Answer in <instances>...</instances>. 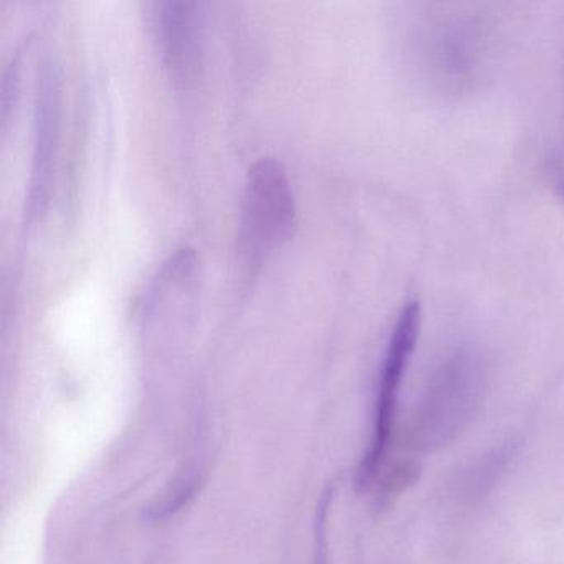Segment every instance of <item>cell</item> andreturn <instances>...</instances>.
<instances>
[{"label":"cell","instance_id":"2","mask_svg":"<svg viewBox=\"0 0 564 564\" xmlns=\"http://www.w3.org/2000/svg\"><path fill=\"white\" fill-rule=\"evenodd\" d=\"M419 328H421V303L419 300L411 299L405 302L399 313L398 322H395L388 348H386L384 359H382L372 434L369 438L368 451L359 465L358 477H356V481L361 488H368L375 484L388 460L389 448H391L392 437H394L395 414H398L402 379H404L405 369H408L415 343H417Z\"/></svg>","mask_w":564,"mask_h":564},{"label":"cell","instance_id":"1","mask_svg":"<svg viewBox=\"0 0 564 564\" xmlns=\"http://www.w3.org/2000/svg\"><path fill=\"white\" fill-rule=\"evenodd\" d=\"M485 368L480 356L458 349L434 372L408 431L409 447L435 452L451 444L480 405Z\"/></svg>","mask_w":564,"mask_h":564},{"label":"cell","instance_id":"3","mask_svg":"<svg viewBox=\"0 0 564 564\" xmlns=\"http://www.w3.org/2000/svg\"><path fill=\"white\" fill-rule=\"evenodd\" d=\"M296 220L295 197L282 164L262 158L250 167L243 194L240 249L252 263L289 240Z\"/></svg>","mask_w":564,"mask_h":564},{"label":"cell","instance_id":"5","mask_svg":"<svg viewBox=\"0 0 564 564\" xmlns=\"http://www.w3.org/2000/svg\"><path fill=\"white\" fill-rule=\"evenodd\" d=\"M197 4L163 2L154 11V31L164 64L177 82L193 80L203 51V21Z\"/></svg>","mask_w":564,"mask_h":564},{"label":"cell","instance_id":"4","mask_svg":"<svg viewBox=\"0 0 564 564\" xmlns=\"http://www.w3.org/2000/svg\"><path fill=\"white\" fill-rule=\"evenodd\" d=\"M61 121V90L54 62L45 58L39 72L37 100H35L34 154H32L31 194L29 210L37 216L44 210L51 193L55 151Z\"/></svg>","mask_w":564,"mask_h":564}]
</instances>
